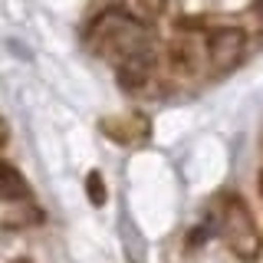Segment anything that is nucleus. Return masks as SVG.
<instances>
[{
	"label": "nucleus",
	"instance_id": "nucleus-4",
	"mask_svg": "<svg viewBox=\"0 0 263 263\" xmlns=\"http://www.w3.org/2000/svg\"><path fill=\"white\" fill-rule=\"evenodd\" d=\"M102 132L112 138L115 145H142L148 138V132H152V125H148L145 115L138 112H125V115H112V119H102Z\"/></svg>",
	"mask_w": 263,
	"mask_h": 263
},
{
	"label": "nucleus",
	"instance_id": "nucleus-10",
	"mask_svg": "<svg viewBox=\"0 0 263 263\" xmlns=\"http://www.w3.org/2000/svg\"><path fill=\"white\" fill-rule=\"evenodd\" d=\"M260 7H263V0H260Z\"/></svg>",
	"mask_w": 263,
	"mask_h": 263
},
{
	"label": "nucleus",
	"instance_id": "nucleus-7",
	"mask_svg": "<svg viewBox=\"0 0 263 263\" xmlns=\"http://www.w3.org/2000/svg\"><path fill=\"white\" fill-rule=\"evenodd\" d=\"M7 135H10V128H7V122L0 119V145H7Z\"/></svg>",
	"mask_w": 263,
	"mask_h": 263
},
{
	"label": "nucleus",
	"instance_id": "nucleus-2",
	"mask_svg": "<svg viewBox=\"0 0 263 263\" xmlns=\"http://www.w3.org/2000/svg\"><path fill=\"white\" fill-rule=\"evenodd\" d=\"M217 234L230 247V253L247 260V263L263 253L260 227H257V220H253V214L240 194H224L217 201Z\"/></svg>",
	"mask_w": 263,
	"mask_h": 263
},
{
	"label": "nucleus",
	"instance_id": "nucleus-3",
	"mask_svg": "<svg viewBox=\"0 0 263 263\" xmlns=\"http://www.w3.org/2000/svg\"><path fill=\"white\" fill-rule=\"evenodd\" d=\"M243 46H247L243 30H237V27H220V30L208 33V63L214 66V69H230V66L240 63Z\"/></svg>",
	"mask_w": 263,
	"mask_h": 263
},
{
	"label": "nucleus",
	"instance_id": "nucleus-1",
	"mask_svg": "<svg viewBox=\"0 0 263 263\" xmlns=\"http://www.w3.org/2000/svg\"><path fill=\"white\" fill-rule=\"evenodd\" d=\"M86 43L92 46L99 56H112L115 66L132 60V56H138V53H152V49H148L145 27L135 16H128L122 10H109V13L99 16L86 33Z\"/></svg>",
	"mask_w": 263,
	"mask_h": 263
},
{
	"label": "nucleus",
	"instance_id": "nucleus-5",
	"mask_svg": "<svg viewBox=\"0 0 263 263\" xmlns=\"http://www.w3.org/2000/svg\"><path fill=\"white\" fill-rule=\"evenodd\" d=\"M0 197L4 201H27L30 197V184L10 161H0Z\"/></svg>",
	"mask_w": 263,
	"mask_h": 263
},
{
	"label": "nucleus",
	"instance_id": "nucleus-6",
	"mask_svg": "<svg viewBox=\"0 0 263 263\" xmlns=\"http://www.w3.org/2000/svg\"><path fill=\"white\" fill-rule=\"evenodd\" d=\"M86 194H89V204L92 208H102L109 201V191H105V178L99 171H89L86 175Z\"/></svg>",
	"mask_w": 263,
	"mask_h": 263
},
{
	"label": "nucleus",
	"instance_id": "nucleus-9",
	"mask_svg": "<svg viewBox=\"0 0 263 263\" xmlns=\"http://www.w3.org/2000/svg\"><path fill=\"white\" fill-rule=\"evenodd\" d=\"M16 263H30V260H16Z\"/></svg>",
	"mask_w": 263,
	"mask_h": 263
},
{
	"label": "nucleus",
	"instance_id": "nucleus-8",
	"mask_svg": "<svg viewBox=\"0 0 263 263\" xmlns=\"http://www.w3.org/2000/svg\"><path fill=\"white\" fill-rule=\"evenodd\" d=\"M260 191H263V175H260Z\"/></svg>",
	"mask_w": 263,
	"mask_h": 263
}]
</instances>
